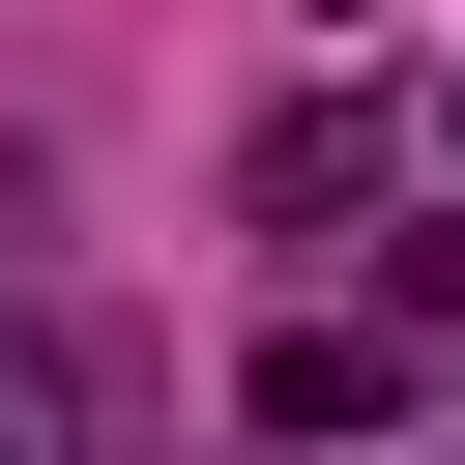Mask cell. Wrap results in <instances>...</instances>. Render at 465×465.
Here are the masks:
<instances>
[{
	"label": "cell",
	"mask_w": 465,
	"mask_h": 465,
	"mask_svg": "<svg viewBox=\"0 0 465 465\" xmlns=\"http://www.w3.org/2000/svg\"><path fill=\"white\" fill-rule=\"evenodd\" d=\"M0 465H174V378L116 291H29L0 262Z\"/></svg>",
	"instance_id": "cell-1"
},
{
	"label": "cell",
	"mask_w": 465,
	"mask_h": 465,
	"mask_svg": "<svg viewBox=\"0 0 465 465\" xmlns=\"http://www.w3.org/2000/svg\"><path fill=\"white\" fill-rule=\"evenodd\" d=\"M436 145H465V87H436Z\"/></svg>",
	"instance_id": "cell-4"
},
{
	"label": "cell",
	"mask_w": 465,
	"mask_h": 465,
	"mask_svg": "<svg viewBox=\"0 0 465 465\" xmlns=\"http://www.w3.org/2000/svg\"><path fill=\"white\" fill-rule=\"evenodd\" d=\"M378 145H407L378 87H320V116H262V232H320V203H378Z\"/></svg>",
	"instance_id": "cell-2"
},
{
	"label": "cell",
	"mask_w": 465,
	"mask_h": 465,
	"mask_svg": "<svg viewBox=\"0 0 465 465\" xmlns=\"http://www.w3.org/2000/svg\"><path fill=\"white\" fill-rule=\"evenodd\" d=\"M378 407H407V378H378L349 320H291V349H262V436H378Z\"/></svg>",
	"instance_id": "cell-3"
}]
</instances>
